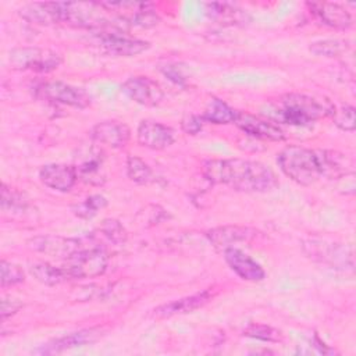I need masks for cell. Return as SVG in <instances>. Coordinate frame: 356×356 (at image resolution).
Returning <instances> with one entry per match:
<instances>
[{"mask_svg": "<svg viewBox=\"0 0 356 356\" xmlns=\"http://www.w3.org/2000/svg\"><path fill=\"white\" fill-rule=\"evenodd\" d=\"M8 61L13 70L46 74L57 70L63 63V57L50 49L25 46L13 49L8 56Z\"/></svg>", "mask_w": 356, "mask_h": 356, "instance_id": "8992f818", "label": "cell"}, {"mask_svg": "<svg viewBox=\"0 0 356 356\" xmlns=\"http://www.w3.org/2000/svg\"><path fill=\"white\" fill-rule=\"evenodd\" d=\"M204 178L246 193H264L278 185L275 172L266 164L246 159H211L203 163Z\"/></svg>", "mask_w": 356, "mask_h": 356, "instance_id": "6da1fadb", "label": "cell"}, {"mask_svg": "<svg viewBox=\"0 0 356 356\" xmlns=\"http://www.w3.org/2000/svg\"><path fill=\"white\" fill-rule=\"evenodd\" d=\"M307 8L310 13L321 21L324 25L338 29V31H345L352 26L353 18L350 13L341 4L338 3H330V1H309L306 3Z\"/></svg>", "mask_w": 356, "mask_h": 356, "instance_id": "2e32d148", "label": "cell"}, {"mask_svg": "<svg viewBox=\"0 0 356 356\" xmlns=\"http://www.w3.org/2000/svg\"><path fill=\"white\" fill-rule=\"evenodd\" d=\"M163 74L172 82H175L177 85H184L186 78L184 76V74L181 72V70L177 67V65H172V64H168L165 67L161 68Z\"/></svg>", "mask_w": 356, "mask_h": 356, "instance_id": "8d00e7d4", "label": "cell"}, {"mask_svg": "<svg viewBox=\"0 0 356 356\" xmlns=\"http://www.w3.org/2000/svg\"><path fill=\"white\" fill-rule=\"evenodd\" d=\"M309 50L320 57H339L349 50V43L343 39H321L310 43Z\"/></svg>", "mask_w": 356, "mask_h": 356, "instance_id": "83f0119b", "label": "cell"}, {"mask_svg": "<svg viewBox=\"0 0 356 356\" xmlns=\"http://www.w3.org/2000/svg\"><path fill=\"white\" fill-rule=\"evenodd\" d=\"M236 113L238 111L229 107L224 100L218 97H210L204 107L202 118L204 122H211L216 125H227V124L235 122Z\"/></svg>", "mask_w": 356, "mask_h": 356, "instance_id": "d4e9b609", "label": "cell"}, {"mask_svg": "<svg viewBox=\"0 0 356 356\" xmlns=\"http://www.w3.org/2000/svg\"><path fill=\"white\" fill-rule=\"evenodd\" d=\"M1 210L4 213H10V214H24L31 203L29 199L19 191L6 185L4 182L1 184Z\"/></svg>", "mask_w": 356, "mask_h": 356, "instance_id": "4316f807", "label": "cell"}, {"mask_svg": "<svg viewBox=\"0 0 356 356\" xmlns=\"http://www.w3.org/2000/svg\"><path fill=\"white\" fill-rule=\"evenodd\" d=\"M259 231L248 225H222L211 228L206 232L209 242L218 250H225L228 248H238L241 243H250Z\"/></svg>", "mask_w": 356, "mask_h": 356, "instance_id": "4fadbf2b", "label": "cell"}, {"mask_svg": "<svg viewBox=\"0 0 356 356\" xmlns=\"http://www.w3.org/2000/svg\"><path fill=\"white\" fill-rule=\"evenodd\" d=\"M321 177L331 178V179H339L345 175L353 174V163L350 159L337 150H327V149H317L316 150Z\"/></svg>", "mask_w": 356, "mask_h": 356, "instance_id": "cb8c5ba5", "label": "cell"}, {"mask_svg": "<svg viewBox=\"0 0 356 356\" xmlns=\"http://www.w3.org/2000/svg\"><path fill=\"white\" fill-rule=\"evenodd\" d=\"M100 335V331L96 328H88V330H79L75 332H70L67 335L54 338L51 341H49L47 343L42 345L36 352L42 353V355H57L61 353L64 350L76 348V346H82L86 343H92L95 342Z\"/></svg>", "mask_w": 356, "mask_h": 356, "instance_id": "7402d4cb", "label": "cell"}, {"mask_svg": "<svg viewBox=\"0 0 356 356\" xmlns=\"http://www.w3.org/2000/svg\"><path fill=\"white\" fill-rule=\"evenodd\" d=\"M335 106L330 100L303 93H286L280 100L271 104L266 114L274 122H284L296 127H306L318 120L331 117Z\"/></svg>", "mask_w": 356, "mask_h": 356, "instance_id": "7a4b0ae2", "label": "cell"}, {"mask_svg": "<svg viewBox=\"0 0 356 356\" xmlns=\"http://www.w3.org/2000/svg\"><path fill=\"white\" fill-rule=\"evenodd\" d=\"M40 182L49 189L57 192H70L78 181L75 165L63 163H50L39 170Z\"/></svg>", "mask_w": 356, "mask_h": 356, "instance_id": "9a60e30c", "label": "cell"}, {"mask_svg": "<svg viewBox=\"0 0 356 356\" xmlns=\"http://www.w3.org/2000/svg\"><path fill=\"white\" fill-rule=\"evenodd\" d=\"M334 124L346 132H352L356 128V115H355V107L350 104L341 106L339 108L335 107L332 115H331Z\"/></svg>", "mask_w": 356, "mask_h": 356, "instance_id": "d6a6232c", "label": "cell"}, {"mask_svg": "<svg viewBox=\"0 0 356 356\" xmlns=\"http://www.w3.org/2000/svg\"><path fill=\"white\" fill-rule=\"evenodd\" d=\"M90 136L95 142L106 145L113 149L124 147L131 139V129L127 124L115 120H106L97 122L90 129Z\"/></svg>", "mask_w": 356, "mask_h": 356, "instance_id": "ac0fdd59", "label": "cell"}, {"mask_svg": "<svg viewBox=\"0 0 356 356\" xmlns=\"http://www.w3.org/2000/svg\"><path fill=\"white\" fill-rule=\"evenodd\" d=\"M234 124L242 132H245L246 135H249L252 138L273 140V142H281L285 139L284 131L281 129V127L277 122H274L268 118L253 115L250 113L238 111Z\"/></svg>", "mask_w": 356, "mask_h": 356, "instance_id": "7c38bea8", "label": "cell"}, {"mask_svg": "<svg viewBox=\"0 0 356 356\" xmlns=\"http://www.w3.org/2000/svg\"><path fill=\"white\" fill-rule=\"evenodd\" d=\"M204 11L210 19L224 26H243L252 21V17L246 10L229 3H206Z\"/></svg>", "mask_w": 356, "mask_h": 356, "instance_id": "44dd1931", "label": "cell"}, {"mask_svg": "<svg viewBox=\"0 0 356 356\" xmlns=\"http://www.w3.org/2000/svg\"><path fill=\"white\" fill-rule=\"evenodd\" d=\"M29 271L36 281L49 286L70 281V277L64 267H56L47 261H35L33 264H31Z\"/></svg>", "mask_w": 356, "mask_h": 356, "instance_id": "484cf974", "label": "cell"}, {"mask_svg": "<svg viewBox=\"0 0 356 356\" xmlns=\"http://www.w3.org/2000/svg\"><path fill=\"white\" fill-rule=\"evenodd\" d=\"M203 124L204 121L202 115H197V114H186L181 120V128L188 135H197L202 131Z\"/></svg>", "mask_w": 356, "mask_h": 356, "instance_id": "e575fe53", "label": "cell"}, {"mask_svg": "<svg viewBox=\"0 0 356 356\" xmlns=\"http://www.w3.org/2000/svg\"><path fill=\"white\" fill-rule=\"evenodd\" d=\"M121 92L145 107H156L164 99V90L161 85L145 75H134L125 79L121 85Z\"/></svg>", "mask_w": 356, "mask_h": 356, "instance_id": "9c48e42d", "label": "cell"}, {"mask_svg": "<svg viewBox=\"0 0 356 356\" xmlns=\"http://www.w3.org/2000/svg\"><path fill=\"white\" fill-rule=\"evenodd\" d=\"M63 6V22L97 32H103L111 28V22L106 17V8L102 3H82V1H67Z\"/></svg>", "mask_w": 356, "mask_h": 356, "instance_id": "5b68a950", "label": "cell"}, {"mask_svg": "<svg viewBox=\"0 0 356 356\" xmlns=\"http://www.w3.org/2000/svg\"><path fill=\"white\" fill-rule=\"evenodd\" d=\"M136 140L152 150H164L175 142V131L154 120H142L136 128Z\"/></svg>", "mask_w": 356, "mask_h": 356, "instance_id": "5bb4252c", "label": "cell"}, {"mask_svg": "<svg viewBox=\"0 0 356 356\" xmlns=\"http://www.w3.org/2000/svg\"><path fill=\"white\" fill-rule=\"evenodd\" d=\"M97 231L102 236H104L108 242L114 245H122L127 242L128 238L125 227L115 218H104L97 227Z\"/></svg>", "mask_w": 356, "mask_h": 356, "instance_id": "4dcf8cb0", "label": "cell"}, {"mask_svg": "<svg viewBox=\"0 0 356 356\" xmlns=\"http://www.w3.org/2000/svg\"><path fill=\"white\" fill-rule=\"evenodd\" d=\"M280 170L293 182L309 186L321 178L320 163L316 150L303 146H286L277 156Z\"/></svg>", "mask_w": 356, "mask_h": 356, "instance_id": "3957f363", "label": "cell"}, {"mask_svg": "<svg viewBox=\"0 0 356 356\" xmlns=\"http://www.w3.org/2000/svg\"><path fill=\"white\" fill-rule=\"evenodd\" d=\"M108 204L107 199L103 195H90L82 202H78L72 204L71 210L72 213L82 220H90L93 218L100 210H103Z\"/></svg>", "mask_w": 356, "mask_h": 356, "instance_id": "f1b7e54d", "label": "cell"}, {"mask_svg": "<svg viewBox=\"0 0 356 356\" xmlns=\"http://www.w3.org/2000/svg\"><path fill=\"white\" fill-rule=\"evenodd\" d=\"M22 302L18 300V299H14V298H3L1 299V312H0V316H1V321H6L8 317L14 316L21 307H22Z\"/></svg>", "mask_w": 356, "mask_h": 356, "instance_id": "d590c367", "label": "cell"}, {"mask_svg": "<svg viewBox=\"0 0 356 356\" xmlns=\"http://www.w3.org/2000/svg\"><path fill=\"white\" fill-rule=\"evenodd\" d=\"M127 174L131 181L139 185H146L154 178L152 167L138 156L127 157Z\"/></svg>", "mask_w": 356, "mask_h": 356, "instance_id": "f546056e", "label": "cell"}, {"mask_svg": "<svg viewBox=\"0 0 356 356\" xmlns=\"http://www.w3.org/2000/svg\"><path fill=\"white\" fill-rule=\"evenodd\" d=\"M222 253L225 263L239 278L252 282H259L266 278L264 268L239 248H228Z\"/></svg>", "mask_w": 356, "mask_h": 356, "instance_id": "e0dca14e", "label": "cell"}, {"mask_svg": "<svg viewBox=\"0 0 356 356\" xmlns=\"http://www.w3.org/2000/svg\"><path fill=\"white\" fill-rule=\"evenodd\" d=\"M78 179L85 184L100 186L106 182V174L103 171V153L96 147H89L79 157V163L75 164Z\"/></svg>", "mask_w": 356, "mask_h": 356, "instance_id": "d6986e66", "label": "cell"}, {"mask_svg": "<svg viewBox=\"0 0 356 356\" xmlns=\"http://www.w3.org/2000/svg\"><path fill=\"white\" fill-rule=\"evenodd\" d=\"M303 250L312 260L331 268L342 271L353 270V250L346 243L324 238H309L303 242Z\"/></svg>", "mask_w": 356, "mask_h": 356, "instance_id": "277c9868", "label": "cell"}, {"mask_svg": "<svg viewBox=\"0 0 356 356\" xmlns=\"http://www.w3.org/2000/svg\"><path fill=\"white\" fill-rule=\"evenodd\" d=\"M0 270H1V278H0L1 280V288H7V286L21 284L25 280L24 270L15 263L1 260Z\"/></svg>", "mask_w": 356, "mask_h": 356, "instance_id": "836d02e7", "label": "cell"}, {"mask_svg": "<svg viewBox=\"0 0 356 356\" xmlns=\"http://www.w3.org/2000/svg\"><path fill=\"white\" fill-rule=\"evenodd\" d=\"M36 96L50 103L64 104L74 108H86L92 103L90 95L78 86L63 81H47L36 88Z\"/></svg>", "mask_w": 356, "mask_h": 356, "instance_id": "ba28073f", "label": "cell"}, {"mask_svg": "<svg viewBox=\"0 0 356 356\" xmlns=\"http://www.w3.org/2000/svg\"><path fill=\"white\" fill-rule=\"evenodd\" d=\"M99 42L102 49L117 57H134L149 50L150 43L142 39L129 38L117 29H106L99 32Z\"/></svg>", "mask_w": 356, "mask_h": 356, "instance_id": "8fae6325", "label": "cell"}, {"mask_svg": "<svg viewBox=\"0 0 356 356\" xmlns=\"http://www.w3.org/2000/svg\"><path fill=\"white\" fill-rule=\"evenodd\" d=\"M26 243L28 248L36 253L63 260H68L74 253L85 248L81 239L60 235H38L31 238Z\"/></svg>", "mask_w": 356, "mask_h": 356, "instance_id": "30bf717a", "label": "cell"}, {"mask_svg": "<svg viewBox=\"0 0 356 356\" xmlns=\"http://www.w3.org/2000/svg\"><path fill=\"white\" fill-rule=\"evenodd\" d=\"M19 15L32 24L51 25L63 22V6L61 1H44L31 3L19 10Z\"/></svg>", "mask_w": 356, "mask_h": 356, "instance_id": "603a6c76", "label": "cell"}, {"mask_svg": "<svg viewBox=\"0 0 356 356\" xmlns=\"http://www.w3.org/2000/svg\"><path fill=\"white\" fill-rule=\"evenodd\" d=\"M211 298H213V292L210 289H204L195 295L185 296V298L164 303L161 306H157L152 314L157 318H168V317H172L177 314L192 313V312L203 307L206 303H209Z\"/></svg>", "mask_w": 356, "mask_h": 356, "instance_id": "ffe728a7", "label": "cell"}, {"mask_svg": "<svg viewBox=\"0 0 356 356\" xmlns=\"http://www.w3.org/2000/svg\"><path fill=\"white\" fill-rule=\"evenodd\" d=\"M108 266V254L100 246L82 248L74 253L64 266L70 280L96 278L106 273Z\"/></svg>", "mask_w": 356, "mask_h": 356, "instance_id": "52a82bcc", "label": "cell"}, {"mask_svg": "<svg viewBox=\"0 0 356 356\" xmlns=\"http://www.w3.org/2000/svg\"><path fill=\"white\" fill-rule=\"evenodd\" d=\"M243 335L259 339L263 342H280L282 339L281 331L277 328L267 325V324H259V323H252L243 330Z\"/></svg>", "mask_w": 356, "mask_h": 356, "instance_id": "1f68e13d", "label": "cell"}]
</instances>
